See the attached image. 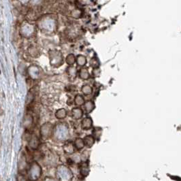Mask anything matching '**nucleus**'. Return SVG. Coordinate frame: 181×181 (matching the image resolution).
Segmentation results:
<instances>
[{
	"label": "nucleus",
	"instance_id": "nucleus-1",
	"mask_svg": "<svg viewBox=\"0 0 181 181\" xmlns=\"http://www.w3.org/2000/svg\"><path fill=\"white\" fill-rule=\"evenodd\" d=\"M56 176L58 181H71L74 179V174L66 165H59L57 167Z\"/></svg>",
	"mask_w": 181,
	"mask_h": 181
},
{
	"label": "nucleus",
	"instance_id": "nucleus-2",
	"mask_svg": "<svg viewBox=\"0 0 181 181\" xmlns=\"http://www.w3.org/2000/svg\"><path fill=\"white\" fill-rule=\"evenodd\" d=\"M28 179L30 181H36L42 175V168L37 162H34L31 164L27 172Z\"/></svg>",
	"mask_w": 181,
	"mask_h": 181
},
{
	"label": "nucleus",
	"instance_id": "nucleus-3",
	"mask_svg": "<svg viewBox=\"0 0 181 181\" xmlns=\"http://www.w3.org/2000/svg\"><path fill=\"white\" fill-rule=\"evenodd\" d=\"M54 132L53 125L49 122L44 123L40 129V137L42 140H48L52 137Z\"/></svg>",
	"mask_w": 181,
	"mask_h": 181
},
{
	"label": "nucleus",
	"instance_id": "nucleus-4",
	"mask_svg": "<svg viewBox=\"0 0 181 181\" xmlns=\"http://www.w3.org/2000/svg\"><path fill=\"white\" fill-rule=\"evenodd\" d=\"M53 134H54L56 138L59 140H66L68 136L67 126L63 123H60L59 125H58L57 126H56L55 129L54 127Z\"/></svg>",
	"mask_w": 181,
	"mask_h": 181
},
{
	"label": "nucleus",
	"instance_id": "nucleus-5",
	"mask_svg": "<svg viewBox=\"0 0 181 181\" xmlns=\"http://www.w3.org/2000/svg\"><path fill=\"white\" fill-rule=\"evenodd\" d=\"M93 119H92L90 117H86L84 119H82L81 121V128L83 130L87 131L89 130L93 127Z\"/></svg>",
	"mask_w": 181,
	"mask_h": 181
},
{
	"label": "nucleus",
	"instance_id": "nucleus-6",
	"mask_svg": "<svg viewBox=\"0 0 181 181\" xmlns=\"http://www.w3.org/2000/svg\"><path fill=\"white\" fill-rule=\"evenodd\" d=\"M84 114V111L83 109L80 107H75L72 108L71 112V118L74 120H79V119H81L83 117Z\"/></svg>",
	"mask_w": 181,
	"mask_h": 181
},
{
	"label": "nucleus",
	"instance_id": "nucleus-7",
	"mask_svg": "<svg viewBox=\"0 0 181 181\" xmlns=\"http://www.w3.org/2000/svg\"><path fill=\"white\" fill-rule=\"evenodd\" d=\"M63 151L66 155H73L76 151V148L74 146V142H68L65 143L63 146Z\"/></svg>",
	"mask_w": 181,
	"mask_h": 181
},
{
	"label": "nucleus",
	"instance_id": "nucleus-8",
	"mask_svg": "<svg viewBox=\"0 0 181 181\" xmlns=\"http://www.w3.org/2000/svg\"><path fill=\"white\" fill-rule=\"evenodd\" d=\"M90 172L89 168V163L87 162H82V163L80 166V174L83 177H87Z\"/></svg>",
	"mask_w": 181,
	"mask_h": 181
},
{
	"label": "nucleus",
	"instance_id": "nucleus-9",
	"mask_svg": "<svg viewBox=\"0 0 181 181\" xmlns=\"http://www.w3.org/2000/svg\"><path fill=\"white\" fill-rule=\"evenodd\" d=\"M40 144V139L37 138V136H36V135H33L30 138L29 141V146L32 150H36L38 149Z\"/></svg>",
	"mask_w": 181,
	"mask_h": 181
},
{
	"label": "nucleus",
	"instance_id": "nucleus-10",
	"mask_svg": "<svg viewBox=\"0 0 181 181\" xmlns=\"http://www.w3.org/2000/svg\"><path fill=\"white\" fill-rule=\"evenodd\" d=\"M84 110L87 114H90L95 108V104L93 100L85 101L84 104Z\"/></svg>",
	"mask_w": 181,
	"mask_h": 181
},
{
	"label": "nucleus",
	"instance_id": "nucleus-11",
	"mask_svg": "<svg viewBox=\"0 0 181 181\" xmlns=\"http://www.w3.org/2000/svg\"><path fill=\"white\" fill-rule=\"evenodd\" d=\"M84 146L87 148L90 149L93 146L95 143V139L92 135H87L83 138Z\"/></svg>",
	"mask_w": 181,
	"mask_h": 181
},
{
	"label": "nucleus",
	"instance_id": "nucleus-12",
	"mask_svg": "<svg viewBox=\"0 0 181 181\" xmlns=\"http://www.w3.org/2000/svg\"><path fill=\"white\" fill-rule=\"evenodd\" d=\"M67 73L68 75V78H69L70 80L74 81L78 76V71L76 67L73 66H69L67 70Z\"/></svg>",
	"mask_w": 181,
	"mask_h": 181
},
{
	"label": "nucleus",
	"instance_id": "nucleus-13",
	"mask_svg": "<svg viewBox=\"0 0 181 181\" xmlns=\"http://www.w3.org/2000/svg\"><path fill=\"white\" fill-rule=\"evenodd\" d=\"M78 76H79L80 79L87 80L90 78V74L87 68L83 67L79 70V71H78Z\"/></svg>",
	"mask_w": 181,
	"mask_h": 181
},
{
	"label": "nucleus",
	"instance_id": "nucleus-14",
	"mask_svg": "<svg viewBox=\"0 0 181 181\" xmlns=\"http://www.w3.org/2000/svg\"><path fill=\"white\" fill-rule=\"evenodd\" d=\"M55 117L59 120H63L66 119L67 116V111L65 108H59L55 112Z\"/></svg>",
	"mask_w": 181,
	"mask_h": 181
},
{
	"label": "nucleus",
	"instance_id": "nucleus-15",
	"mask_svg": "<svg viewBox=\"0 0 181 181\" xmlns=\"http://www.w3.org/2000/svg\"><path fill=\"white\" fill-rule=\"evenodd\" d=\"M33 123V117L31 114L25 115V119H24L23 124L25 127L27 129H29L32 127Z\"/></svg>",
	"mask_w": 181,
	"mask_h": 181
},
{
	"label": "nucleus",
	"instance_id": "nucleus-16",
	"mask_svg": "<svg viewBox=\"0 0 181 181\" xmlns=\"http://www.w3.org/2000/svg\"><path fill=\"white\" fill-rule=\"evenodd\" d=\"M74 102L75 105H76L77 106H78V107L82 106L84 105V102H85L84 97L83 95H82L80 94H77V95H76V96L74 97Z\"/></svg>",
	"mask_w": 181,
	"mask_h": 181
},
{
	"label": "nucleus",
	"instance_id": "nucleus-17",
	"mask_svg": "<svg viewBox=\"0 0 181 181\" xmlns=\"http://www.w3.org/2000/svg\"><path fill=\"white\" fill-rule=\"evenodd\" d=\"M74 144L75 148H76V149L78 150V151H80V150L83 149L85 147L83 139L81 138H77L75 140L74 142Z\"/></svg>",
	"mask_w": 181,
	"mask_h": 181
},
{
	"label": "nucleus",
	"instance_id": "nucleus-18",
	"mask_svg": "<svg viewBox=\"0 0 181 181\" xmlns=\"http://www.w3.org/2000/svg\"><path fill=\"white\" fill-rule=\"evenodd\" d=\"M76 62L79 66H84L87 63V57L84 55H82V54H79L76 58Z\"/></svg>",
	"mask_w": 181,
	"mask_h": 181
},
{
	"label": "nucleus",
	"instance_id": "nucleus-19",
	"mask_svg": "<svg viewBox=\"0 0 181 181\" xmlns=\"http://www.w3.org/2000/svg\"><path fill=\"white\" fill-rule=\"evenodd\" d=\"M82 93L84 94V95H90L93 93V88H92L90 85L88 84H84L83 87H81Z\"/></svg>",
	"mask_w": 181,
	"mask_h": 181
},
{
	"label": "nucleus",
	"instance_id": "nucleus-20",
	"mask_svg": "<svg viewBox=\"0 0 181 181\" xmlns=\"http://www.w3.org/2000/svg\"><path fill=\"white\" fill-rule=\"evenodd\" d=\"M102 129L100 127H95L93 129V134L92 136H93L95 140H100V137L102 134Z\"/></svg>",
	"mask_w": 181,
	"mask_h": 181
},
{
	"label": "nucleus",
	"instance_id": "nucleus-21",
	"mask_svg": "<svg viewBox=\"0 0 181 181\" xmlns=\"http://www.w3.org/2000/svg\"><path fill=\"white\" fill-rule=\"evenodd\" d=\"M66 62L69 66H73L76 63V57L73 54H69L66 58Z\"/></svg>",
	"mask_w": 181,
	"mask_h": 181
},
{
	"label": "nucleus",
	"instance_id": "nucleus-22",
	"mask_svg": "<svg viewBox=\"0 0 181 181\" xmlns=\"http://www.w3.org/2000/svg\"><path fill=\"white\" fill-rule=\"evenodd\" d=\"M90 65L93 68H97L100 67V61L97 59V58L93 57L92 58L90 61Z\"/></svg>",
	"mask_w": 181,
	"mask_h": 181
},
{
	"label": "nucleus",
	"instance_id": "nucleus-23",
	"mask_svg": "<svg viewBox=\"0 0 181 181\" xmlns=\"http://www.w3.org/2000/svg\"><path fill=\"white\" fill-rule=\"evenodd\" d=\"M88 158H89V153L88 151H84L82 153L80 156L81 162H87L88 161Z\"/></svg>",
	"mask_w": 181,
	"mask_h": 181
},
{
	"label": "nucleus",
	"instance_id": "nucleus-24",
	"mask_svg": "<svg viewBox=\"0 0 181 181\" xmlns=\"http://www.w3.org/2000/svg\"><path fill=\"white\" fill-rule=\"evenodd\" d=\"M72 162L73 163H80L81 162V159H80V156L78 155H74L72 157Z\"/></svg>",
	"mask_w": 181,
	"mask_h": 181
},
{
	"label": "nucleus",
	"instance_id": "nucleus-25",
	"mask_svg": "<svg viewBox=\"0 0 181 181\" xmlns=\"http://www.w3.org/2000/svg\"><path fill=\"white\" fill-rule=\"evenodd\" d=\"M93 76L95 77H97L100 76V68L97 67V68H94L93 71Z\"/></svg>",
	"mask_w": 181,
	"mask_h": 181
},
{
	"label": "nucleus",
	"instance_id": "nucleus-26",
	"mask_svg": "<svg viewBox=\"0 0 181 181\" xmlns=\"http://www.w3.org/2000/svg\"><path fill=\"white\" fill-rule=\"evenodd\" d=\"M43 181H58V180L54 178H53V177L48 176V177H46Z\"/></svg>",
	"mask_w": 181,
	"mask_h": 181
}]
</instances>
